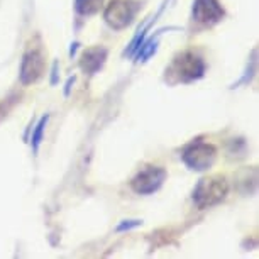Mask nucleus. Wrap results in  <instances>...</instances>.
I'll use <instances>...</instances> for the list:
<instances>
[{
	"instance_id": "nucleus-1",
	"label": "nucleus",
	"mask_w": 259,
	"mask_h": 259,
	"mask_svg": "<svg viewBox=\"0 0 259 259\" xmlns=\"http://www.w3.org/2000/svg\"><path fill=\"white\" fill-rule=\"evenodd\" d=\"M229 192V183L222 175H210L198 182L193 192V200L198 208H210L221 203Z\"/></svg>"
},
{
	"instance_id": "nucleus-2",
	"label": "nucleus",
	"mask_w": 259,
	"mask_h": 259,
	"mask_svg": "<svg viewBox=\"0 0 259 259\" xmlns=\"http://www.w3.org/2000/svg\"><path fill=\"white\" fill-rule=\"evenodd\" d=\"M166 73L175 78L173 81H192L205 73V63L193 51H185L175 58Z\"/></svg>"
},
{
	"instance_id": "nucleus-3",
	"label": "nucleus",
	"mask_w": 259,
	"mask_h": 259,
	"mask_svg": "<svg viewBox=\"0 0 259 259\" xmlns=\"http://www.w3.org/2000/svg\"><path fill=\"white\" fill-rule=\"evenodd\" d=\"M46 71V55L41 45L29 46L24 53L21 65V81L22 85L36 83Z\"/></svg>"
},
{
	"instance_id": "nucleus-4",
	"label": "nucleus",
	"mask_w": 259,
	"mask_h": 259,
	"mask_svg": "<svg viewBox=\"0 0 259 259\" xmlns=\"http://www.w3.org/2000/svg\"><path fill=\"white\" fill-rule=\"evenodd\" d=\"M136 12H138V6L131 0H112L105 9L104 17L112 29L120 31L133 22Z\"/></svg>"
},
{
	"instance_id": "nucleus-5",
	"label": "nucleus",
	"mask_w": 259,
	"mask_h": 259,
	"mask_svg": "<svg viewBox=\"0 0 259 259\" xmlns=\"http://www.w3.org/2000/svg\"><path fill=\"white\" fill-rule=\"evenodd\" d=\"M217 158V149L208 143H195L188 146L183 153V161L190 169L203 171L208 169Z\"/></svg>"
},
{
	"instance_id": "nucleus-6",
	"label": "nucleus",
	"mask_w": 259,
	"mask_h": 259,
	"mask_svg": "<svg viewBox=\"0 0 259 259\" xmlns=\"http://www.w3.org/2000/svg\"><path fill=\"white\" fill-rule=\"evenodd\" d=\"M166 180V171L159 166H146L144 169H141L138 175L133 178L131 187L136 193L139 195H149L154 193L163 182Z\"/></svg>"
},
{
	"instance_id": "nucleus-7",
	"label": "nucleus",
	"mask_w": 259,
	"mask_h": 259,
	"mask_svg": "<svg viewBox=\"0 0 259 259\" xmlns=\"http://www.w3.org/2000/svg\"><path fill=\"white\" fill-rule=\"evenodd\" d=\"M224 17V7L219 0H195L193 19L203 26H213Z\"/></svg>"
},
{
	"instance_id": "nucleus-8",
	"label": "nucleus",
	"mask_w": 259,
	"mask_h": 259,
	"mask_svg": "<svg viewBox=\"0 0 259 259\" xmlns=\"http://www.w3.org/2000/svg\"><path fill=\"white\" fill-rule=\"evenodd\" d=\"M107 60V50L102 46H95V48H89L81 53L80 58V68L89 75H94L102 68V65Z\"/></svg>"
},
{
	"instance_id": "nucleus-9",
	"label": "nucleus",
	"mask_w": 259,
	"mask_h": 259,
	"mask_svg": "<svg viewBox=\"0 0 259 259\" xmlns=\"http://www.w3.org/2000/svg\"><path fill=\"white\" fill-rule=\"evenodd\" d=\"M104 6V0H76V11L81 16H94Z\"/></svg>"
},
{
	"instance_id": "nucleus-10",
	"label": "nucleus",
	"mask_w": 259,
	"mask_h": 259,
	"mask_svg": "<svg viewBox=\"0 0 259 259\" xmlns=\"http://www.w3.org/2000/svg\"><path fill=\"white\" fill-rule=\"evenodd\" d=\"M46 120H48V117H42V119H41V122H39V124H37V127H36V133H34V136H32V144H34V149H37L39 143H41V138H42V131H45Z\"/></svg>"
}]
</instances>
